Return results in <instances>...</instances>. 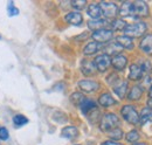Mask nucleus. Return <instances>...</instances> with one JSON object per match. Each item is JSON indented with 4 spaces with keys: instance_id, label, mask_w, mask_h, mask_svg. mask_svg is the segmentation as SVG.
Returning <instances> with one entry per match:
<instances>
[{
    "instance_id": "f257e3e1",
    "label": "nucleus",
    "mask_w": 152,
    "mask_h": 145,
    "mask_svg": "<svg viewBox=\"0 0 152 145\" xmlns=\"http://www.w3.org/2000/svg\"><path fill=\"white\" fill-rule=\"evenodd\" d=\"M148 31V25L143 21H138V22H133L130 25H126V27L123 29L124 35L134 39V37H142Z\"/></svg>"
},
{
    "instance_id": "f03ea898",
    "label": "nucleus",
    "mask_w": 152,
    "mask_h": 145,
    "mask_svg": "<svg viewBox=\"0 0 152 145\" xmlns=\"http://www.w3.org/2000/svg\"><path fill=\"white\" fill-rule=\"evenodd\" d=\"M119 123L121 122H119V118H118L117 115L108 112V114L103 115V117L101 118V121H99V129L103 132H109V131L114 130L116 127H118Z\"/></svg>"
},
{
    "instance_id": "7ed1b4c3",
    "label": "nucleus",
    "mask_w": 152,
    "mask_h": 145,
    "mask_svg": "<svg viewBox=\"0 0 152 145\" xmlns=\"http://www.w3.org/2000/svg\"><path fill=\"white\" fill-rule=\"evenodd\" d=\"M121 114H122L123 118L129 124H132V125L139 124V114H138L137 109L134 108L133 105H130V104L124 105L123 108L121 109Z\"/></svg>"
},
{
    "instance_id": "20e7f679",
    "label": "nucleus",
    "mask_w": 152,
    "mask_h": 145,
    "mask_svg": "<svg viewBox=\"0 0 152 145\" xmlns=\"http://www.w3.org/2000/svg\"><path fill=\"white\" fill-rule=\"evenodd\" d=\"M99 5V8H101V12H102V15L107 19H113L114 20L117 14H118V6L111 2V1H102L98 4Z\"/></svg>"
},
{
    "instance_id": "39448f33",
    "label": "nucleus",
    "mask_w": 152,
    "mask_h": 145,
    "mask_svg": "<svg viewBox=\"0 0 152 145\" xmlns=\"http://www.w3.org/2000/svg\"><path fill=\"white\" fill-rule=\"evenodd\" d=\"M96 70L99 72H105L111 67V57L107 54H101L96 56L94 60Z\"/></svg>"
},
{
    "instance_id": "423d86ee",
    "label": "nucleus",
    "mask_w": 152,
    "mask_h": 145,
    "mask_svg": "<svg viewBox=\"0 0 152 145\" xmlns=\"http://www.w3.org/2000/svg\"><path fill=\"white\" fill-rule=\"evenodd\" d=\"M93 39L95 42L98 43H105V42H109L113 37H114V32L109 28H103V29H98L93 32Z\"/></svg>"
},
{
    "instance_id": "0eeeda50",
    "label": "nucleus",
    "mask_w": 152,
    "mask_h": 145,
    "mask_svg": "<svg viewBox=\"0 0 152 145\" xmlns=\"http://www.w3.org/2000/svg\"><path fill=\"white\" fill-rule=\"evenodd\" d=\"M134 7V17L136 18H148L150 14L149 5L143 0H137L133 2Z\"/></svg>"
},
{
    "instance_id": "6e6552de",
    "label": "nucleus",
    "mask_w": 152,
    "mask_h": 145,
    "mask_svg": "<svg viewBox=\"0 0 152 145\" xmlns=\"http://www.w3.org/2000/svg\"><path fill=\"white\" fill-rule=\"evenodd\" d=\"M118 14L122 18H136L132 1H124L121 7H118Z\"/></svg>"
},
{
    "instance_id": "1a4fd4ad",
    "label": "nucleus",
    "mask_w": 152,
    "mask_h": 145,
    "mask_svg": "<svg viewBox=\"0 0 152 145\" xmlns=\"http://www.w3.org/2000/svg\"><path fill=\"white\" fill-rule=\"evenodd\" d=\"M78 107L81 109V111H82V114L83 115H89V114H91L93 111H95L96 109H98L97 107V103H96L94 100H91V98H83V101L78 104Z\"/></svg>"
},
{
    "instance_id": "9d476101",
    "label": "nucleus",
    "mask_w": 152,
    "mask_h": 145,
    "mask_svg": "<svg viewBox=\"0 0 152 145\" xmlns=\"http://www.w3.org/2000/svg\"><path fill=\"white\" fill-rule=\"evenodd\" d=\"M77 84H78V88L84 92H94V91L98 90V88H99L98 82L93 81V80H88V78L78 81Z\"/></svg>"
},
{
    "instance_id": "9b49d317",
    "label": "nucleus",
    "mask_w": 152,
    "mask_h": 145,
    "mask_svg": "<svg viewBox=\"0 0 152 145\" xmlns=\"http://www.w3.org/2000/svg\"><path fill=\"white\" fill-rule=\"evenodd\" d=\"M111 66L114 67V69L117 70V72L124 70L125 67L128 66V59H126V56L123 54H118L113 56V59H111Z\"/></svg>"
},
{
    "instance_id": "f8f14e48",
    "label": "nucleus",
    "mask_w": 152,
    "mask_h": 145,
    "mask_svg": "<svg viewBox=\"0 0 152 145\" xmlns=\"http://www.w3.org/2000/svg\"><path fill=\"white\" fill-rule=\"evenodd\" d=\"M113 89H114L115 94L121 100H123L126 96V94H128V82L124 81V80H118L113 86Z\"/></svg>"
},
{
    "instance_id": "ddd939ff",
    "label": "nucleus",
    "mask_w": 152,
    "mask_h": 145,
    "mask_svg": "<svg viewBox=\"0 0 152 145\" xmlns=\"http://www.w3.org/2000/svg\"><path fill=\"white\" fill-rule=\"evenodd\" d=\"M139 48L143 53L151 56L152 55V34H146L144 37H142L139 42Z\"/></svg>"
},
{
    "instance_id": "4468645a",
    "label": "nucleus",
    "mask_w": 152,
    "mask_h": 145,
    "mask_svg": "<svg viewBox=\"0 0 152 145\" xmlns=\"http://www.w3.org/2000/svg\"><path fill=\"white\" fill-rule=\"evenodd\" d=\"M81 72L86 76H94L96 74V67L94 64V61L90 60H83L81 63Z\"/></svg>"
},
{
    "instance_id": "2eb2a0df",
    "label": "nucleus",
    "mask_w": 152,
    "mask_h": 145,
    "mask_svg": "<svg viewBox=\"0 0 152 145\" xmlns=\"http://www.w3.org/2000/svg\"><path fill=\"white\" fill-rule=\"evenodd\" d=\"M129 80L131 81H140L143 77H144V72L142 70V68L136 64V63H132L129 68Z\"/></svg>"
},
{
    "instance_id": "dca6fc26",
    "label": "nucleus",
    "mask_w": 152,
    "mask_h": 145,
    "mask_svg": "<svg viewBox=\"0 0 152 145\" xmlns=\"http://www.w3.org/2000/svg\"><path fill=\"white\" fill-rule=\"evenodd\" d=\"M108 26H110V22H108V20H105V19H96V20L88 21V27L94 32L98 31V29L108 28Z\"/></svg>"
},
{
    "instance_id": "f3484780",
    "label": "nucleus",
    "mask_w": 152,
    "mask_h": 145,
    "mask_svg": "<svg viewBox=\"0 0 152 145\" xmlns=\"http://www.w3.org/2000/svg\"><path fill=\"white\" fill-rule=\"evenodd\" d=\"M66 22H68L69 25L73 26H80L83 22V17L80 12H69L66 17H64Z\"/></svg>"
},
{
    "instance_id": "a211bd4d",
    "label": "nucleus",
    "mask_w": 152,
    "mask_h": 145,
    "mask_svg": "<svg viewBox=\"0 0 152 145\" xmlns=\"http://www.w3.org/2000/svg\"><path fill=\"white\" fill-rule=\"evenodd\" d=\"M116 103H117L116 100L111 96V94H109V92H104V94H102V95L99 96V98H98V104L102 105V107H104V108L113 107V105H115Z\"/></svg>"
},
{
    "instance_id": "6ab92c4d",
    "label": "nucleus",
    "mask_w": 152,
    "mask_h": 145,
    "mask_svg": "<svg viewBox=\"0 0 152 145\" xmlns=\"http://www.w3.org/2000/svg\"><path fill=\"white\" fill-rule=\"evenodd\" d=\"M87 14L91 18V20H96V19H101L102 15V12H101V8H99V5L93 2V4H89L88 7H87Z\"/></svg>"
},
{
    "instance_id": "aec40b11",
    "label": "nucleus",
    "mask_w": 152,
    "mask_h": 145,
    "mask_svg": "<svg viewBox=\"0 0 152 145\" xmlns=\"http://www.w3.org/2000/svg\"><path fill=\"white\" fill-rule=\"evenodd\" d=\"M116 42L123 48V49H128V51H132L134 45H133L132 39L128 37L125 35H119L116 37Z\"/></svg>"
},
{
    "instance_id": "412c9836",
    "label": "nucleus",
    "mask_w": 152,
    "mask_h": 145,
    "mask_svg": "<svg viewBox=\"0 0 152 145\" xmlns=\"http://www.w3.org/2000/svg\"><path fill=\"white\" fill-rule=\"evenodd\" d=\"M142 96H143V88L140 86H133L126 95L128 100L130 101H139Z\"/></svg>"
},
{
    "instance_id": "4be33fe9",
    "label": "nucleus",
    "mask_w": 152,
    "mask_h": 145,
    "mask_svg": "<svg viewBox=\"0 0 152 145\" xmlns=\"http://www.w3.org/2000/svg\"><path fill=\"white\" fill-rule=\"evenodd\" d=\"M123 51V48L117 43V42H111L109 45H107L104 47V54L109 55V56H115V55L121 54V52Z\"/></svg>"
},
{
    "instance_id": "5701e85b",
    "label": "nucleus",
    "mask_w": 152,
    "mask_h": 145,
    "mask_svg": "<svg viewBox=\"0 0 152 145\" xmlns=\"http://www.w3.org/2000/svg\"><path fill=\"white\" fill-rule=\"evenodd\" d=\"M61 137L67 139H75L78 137V129L76 127H66L61 132Z\"/></svg>"
},
{
    "instance_id": "b1692460",
    "label": "nucleus",
    "mask_w": 152,
    "mask_h": 145,
    "mask_svg": "<svg viewBox=\"0 0 152 145\" xmlns=\"http://www.w3.org/2000/svg\"><path fill=\"white\" fill-rule=\"evenodd\" d=\"M101 49V43L91 41L89 43L86 45V47L83 48V54L84 55H94Z\"/></svg>"
},
{
    "instance_id": "393cba45",
    "label": "nucleus",
    "mask_w": 152,
    "mask_h": 145,
    "mask_svg": "<svg viewBox=\"0 0 152 145\" xmlns=\"http://www.w3.org/2000/svg\"><path fill=\"white\" fill-rule=\"evenodd\" d=\"M139 123L142 125H144L145 123H152V111L148 107L142 110L139 115Z\"/></svg>"
},
{
    "instance_id": "a878e982",
    "label": "nucleus",
    "mask_w": 152,
    "mask_h": 145,
    "mask_svg": "<svg viewBox=\"0 0 152 145\" xmlns=\"http://www.w3.org/2000/svg\"><path fill=\"white\" fill-rule=\"evenodd\" d=\"M126 21L123 20V19H114L111 22H110V27L113 28L111 31H123L125 27H126Z\"/></svg>"
},
{
    "instance_id": "bb28decb",
    "label": "nucleus",
    "mask_w": 152,
    "mask_h": 145,
    "mask_svg": "<svg viewBox=\"0 0 152 145\" xmlns=\"http://www.w3.org/2000/svg\"><path fill=\"white\" fill-rule=\"evenodd\" d=\"M108 133H109V137L111 138L110 141H114V142H116V141H121L122 137L124 136L123 130H122L121 127H116V129H114V130L109 131Z\"/></svg>"
},
{
    "instance_id": "cd10ccee",
    "label": "nucleus",
    "mask_w": 152,
    "mask_h": 145,
    "mask_svg": "<svg viewBox=\"0 0 152 145\" xmlns=\"http://www.w3.org/2000/svg\"><path fill=\"white\" fill-rule=\"evenodd\" d=\"M139 138H140V136H139V133H138V131L137 130H131V131H129L128 133H126V136H125V139H126V142H129V143H137L138 141H139Z\"/></svg>"
},
{
    "instance_id": "c85d7f7f",
    "label": "nucleus",
    "mask_w": 152,
    "mask_h": 145,
    "mask_svg": "<svg viewBox=\"0 0 152 145\" xmlns=\"http://www.w3.org/2000/svg\"><path fill=\"white\" fill-rule=\"evenodd\" d=\"M13 123L15 127H23L28 123V118L23 115H15L13 117Z\"/></svg>"
},
{
    "instance_id": "c756f323",
    "label": "nucleus",
    "mask_w": 152,
    "mask_h": 145,
    "mask_svg": "<svg viewBox=\"0 0 152 145\" xmlns=\"http://www.w3.org/2000/svg\"><path fill=\"white\" fill-rule=\"evenodd\" d=\"M7 13H8V17H15V15L19 14V10H18V7L14 5L13 1H10V2H8Z\"/></svg>"
},
{
    "instance_id": "7c9ffc66",
    "label": "nucleus",
    "mask_w": 152,
    "mask_h": 145,
    "mask_svg": "<svg viewBox=\"0 0 152 145\" xmlns=\"http://www.w3.org/2000/svg\"><path fill=\"white\" fill-rule=\"evenodd\" d=\"M70 6L74 7L75 10L81 11V10H83L87 6V1L86 0H74V1L70 2Z\"/></svg>"
},
{
    "instance_id": "2f4dec72",
    "label": "nucleus",
    "mask_w": 152,
    "mask_h": 145,
    "mask_svg": "<svg viewBox=\"0 0 152 145\" xmlns=\"http://www.w3.org/2000/svg\"><path fill=\"white\" fill-rule=\"evenodd\" d=\"M138 66L142 68L143 72H149L151 70V62L149 60H142Z\"/></svg>"
},
{
    "instance_id": "473e14b6",
    "label": "nucleus",
    "mask_w": 152,
    "mask_h": 145,
    "mask_svg": "<svg viewBox=\"0 0 152 145\" xmlns=\"http://www.w3.org/2000/svg\"><path fill=\"white\" fill-rule=\"evenodd\" d=\"M83 95L82 94H80V92H74L72 96H70V101L74 103V104H76V105H78L82 101H83Z\"/></svg>"
},
{
    "instance_id": "72a5a7b5",
    "label": "nucleus",
    "mask_w": 152,
    "mask_h": 145,
    "mask_svg": "<svg viewBox=\"0 0 152 145\" xmlns=\"http://www.w3.org/2000/svg\"><path fill=\"white\" fill-rule=\"evenodd\" d=\"M10 138V132L6 127H0V141H7Z\"/></svg>"
},
{
    "instance_id": "f704fd0d",
    "label": "nucleus",
    "mask_w": 152,
    "mask_h": 145,
    "mask_svg": "<svg viewBox=\"0 0 152 145\" xmlns=\"http://www.w3.org/2000/svg\"><path fill=\"white\" fill-rule=\"evenodd\" d=\"M118 80H119V78H118V76H117L116 74H110V76L107 78V82H108L110 86H114Z\"/></svg>"
},
{
    "instance_id": "c9c22d12",
    "label": "nucleus",
    "mask_w": 152,
    "mask_h": 145,
    "mask_svg": "<svg viewBox=\"0 0 152 145\" xmlns=\"http://www.w3.org/2000/svg\"><path fill=\"white\" fill-rule=\"evenodd\" d=\"M101 145H123V144L119 143V142H114V141H105V142H103Z\"/></svg>"
},
{
    "instance_id": "e433bc0d",
    "label": "nucleus",
    "mask_w": 152,
    "mask_h": 145,
    "mask_svg": "<svg viewBox=\"0 0 152 145\" xmlns=\"http://www.w3.org/2000/svg\"><path fill=\"white\" fill-rule=\"evenodd\" d=\"M146 105H148V108L152 111V98L149 97V100H148V102H146Z\"/></svg>"
},
{
    "instance_id": "4c0bfd02",
    "label": "nucleus",
    "mask_w": 152,
    "mask_h": 145,
    "mask_svg": "<svg viewBox=\"0 0 152 145\" xmlns=\"http://www.w3.org/2000/svg\"><path fill=\"white\" fill-rule=\"evenodd\" d=\"M131 145H148L146 143H143V142H137V143H133Z\"/></svg>"
},
{
    "instance_id": "58836bf2",
    "label": "nucleus",
    "mask_w": 152,
    "mask_h": 145,
    "mask_svg": "<svg viewBox=\"0 0 152 145\" xmlns=\"http://www.w3.org/2000/svg\"><path fill=\"white\" fill-rule=\"evenodd\" d=\"M149 97L152 98V84H151V87H150V89H149Z\"/></svg>"
}]
</instances>
